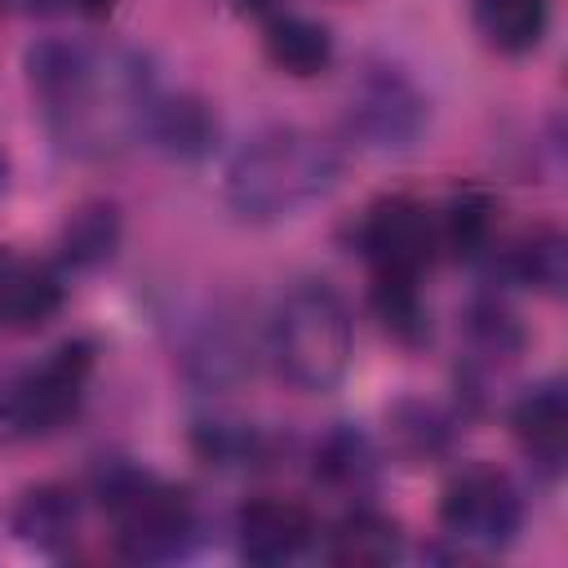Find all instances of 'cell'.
Masks as SVG:
<instances>
[{
  "instance_id": "1",
  "label": "cell",
  "mask_w": 568,
  "mask_h": 568,
  "mask_svg": "<svg viewBox=\"0 0 568 568\" xmlns=\"http://www.w3.org/2000/svg\"><path fill=\"white\" fill-rule=\"evenodd\" d=\"M27 84L49 133L75 155H106L129 138H142L160 93L138 53H102L58 36L27 49Z\"/></svg>"
},
{
  "instance_id": "2",
  "label": "cell",
  "mask_w": 568,
  "mask_h": 568,
  "mask_svg": "<svg viewBox=\"0 0 568 568\" xmlns=\"http://www.w3.org/2000/svg\"><path fill=\"white\" fill-rule=\"evenodd\" d=\"M342 178V151L315 129L266 124L226 164V204L244 222H284L324 200Z\"/></svg>"
},
{
  "instance_id": "3",
  "label": "cell",
  "mask_w": 568,
  "mask_h": 568,
  "mask_svg": "<svg viewBox=\"0 0 568 568\" xmlns=\"http://www.w3.org/2000/svg\"><path fill=\"white\" fill-rule=\"evenodd\" d=\"M262 351L275 373L306 395L333 390L355 351V324L346 297L328 280H297L271 311Z\"/></svg>"
},
{
  "instance_id": "4",
  "label": "cell",
  "mask_w": 568,
  "mask_h": 568,
  "mask_svg": "<svg viewBox=\"0 0 568 568\" xmlns=\"http://www.w3.org/2000/svg\"><path fill=\"white\" fill-rule=\"evenodd\" d=\"M98 501L111 519V541L129 564H169L195 541L200 519L191 493L129 462H115L98 475Z\"/></svg>"
},
{
  "instance_id": "5",
  "label": "cell",
  "mask_w": 568,
  "mask_h": 568,
  "mask_svg": "<svg viewBox=\"0 0 568 568\" xmlns=\"http://www.w3.org/2000/svg\"><path fill=\"white\" fill-rule=\"evenodd\" d=\"M98 351L93 342H62L40 364L13 373L0 386V435L9 439H40L53 435L75 417L84 404V390L93 382Z\"/></svg>"
},
{
  "instance_id": "6",
  "label": "cell",
  "mask_w": 568,
  "mask_h": 568,
  "mask_svg": "<svg viewBox=\"0 0 568 568\" xmlns=\"http://www.w3.org/2000/svg\"><path fill=\"white\" fill-rule=\"evenodd\" d=\"M524 497L515 479L488 462L462 466L439 493V532L457 555H497L519 537Z\"/></svg>"
},
{
  "instance_id": "7",
  "label": "cell",
  "mask_w": 568,
  "mask_h": 568,
  "mask_svg": "<svg viewBox=\"0 0 568 568\" xmlns=\"http://www.w3.org/2000/svg\"><path fill=\"white\" fill-rule=\"evenodd\" d=\"M430 124V102L417 89V80L395 62H368L359 80L351 84L346 102V129L368 151H413Z\"/></svg>"
},
{
  "instance_id": "8",
  "label": "cell",
  "mask_w": 568,
  "mask_h": 568,
  "mask_svg": "<svg viewBox=\"0 0 568 568\" xmlns=\"http://www.w3.org/2000/svg\"><path fill=\"white\" fill-rule=\"evenodd\" d=\"M355 240L373 280H422L439 253L435 209L413 195H382L364 209Z\"/></svg>"
},
{
  "instance_id": "9",
  "label": "cell",
  "mask_w": 568,
  "mask_h": 568,
  "mask_svg": "<svg viewBox=\"0 0 568 568\" xmlns=\"http://www.w3.org/2000/svg\"><path fill=\"white\" fill-rule=\"evenodd\" d=\"M315 541V515L293 497H253L235 515V550L244 564L280 568L306 555Z\"/></svg>"
},
{
  "instance_id": "10",
  "label": "cell",
  "mask_w": 568,
  "mask_h": 568,
  "mask_svg": "<svg viewBox=\"0 0 568 568\" xmlns=\"http://www.w3.org/2000/svg\"><path fill=\"white\" fill-rule=\"evenodd\" d=\"M253 359H257V342L244 333L240 315L231 311L204 315L182 346V368L200 390L240 386L244 377H253Z\"/></svg>"
},
{
  "instance_id": "11",
  "label": "cell",
  "mask_w": 568,
  "mask_h": 568,
  "mask_svg": "<svg viewBox=\"0 0 568 568\" xmlns=\"http://www.w3.org/2000/svg\"><path fill=\"white\" fill-rule=\"evenodd\" d=\"M67 302L58 266L0 244V333H36Z\"/></svg>"
},
{
  "instance_id": "12",
  "label": "cell",
  "mask_w": 568,
  "mask_h": 568,
  "mask_svg": "<svg viewBox=\"0 0 568 568\" xmlns=\"http://www.w3.org/2000/svg\"><path fill=\"white\" fill-rule=\"evenodd\" d=\"M510 435L541 475H559L568 457V395L564 382H537L510 404Z\"/></svg>"
},
{
  "instance_id": "13",
  "label": "cell",
  "mask_w": 568,
  "mask_h": 568,
  "mask_svg": "<svg viewBox=\"0 0 568 568\" xmlns=\"http://www.w3.org/2000/svg\"><path fill=\"white\" fill-rule=\"evenodd\" d=\"M311 470H315V484H324L333 497L359 501V497H368V493L377 488L382 457H377L373 439H368L359 426L337 422L333 430L320 435L315 457H311Z\"/></svg>"
},
{
  "instance_id": "14",
  "label": "cell",
  "mask_w": 568,
  "mask_h": 568,
  "mask_svg": "<svg viewBox=\"0 0 568 568\" xmlns=\"http://www.w3.org/2000/svg\"><path fill=\"white\" fill-rule=\"evenodd\" d=\"M142 138L169 160H200L217 142V115L200 93H155Z\"/></svg>"
},
{
  "instance_id": "15",
  "label": "cell",
  "mask_w": 568,
  "mask_h": 568,
  "mask_svg": "<svg viewBox=\"0 0 568 568\" xmlns=\"http://www.w3.org/2000/svg\"><path fill=\"white\" fill-rule=\"evenodd\" d=\"M9 528L22 546L40 555H62L67 546H75L80 532V497L67 484H36L13 501Z\"/></svg>"
},
{
  "instance_id": "16",
  "label": "cell",
  "mask_w": 568,
  "mask_h": 568,
  "mask_svg": "<svg viewBox=\"0 0 568 568\" xmlns=\"http://www.w3.org/2000/svg\"><path fill=\"white\" fill-rule=\"evenodd\" d=\"M404 555V532L390 515L355 506L346 510L328 537H324V559L337 568H386Z\"/></svg>"
},
{
  "instance_id": "17",
  "label": "cell",
  "mask_w": 568,
  "mask_h": 568,
  "mask_svg": "<svg viewBox=\"0 0 568 568\" xmlns=\"http://www.w3.org/2000/svg\"><path fill=\"white\" fill-rule=\"evenodd\" d=\"M262 49H266L271 67H280L284 75H297V80H311L333 67V36L324 22H315L306 13H284V9L266 13Z\"/></svg>"
},
{
  "instance_id": "18",
  "label": "cell",
  "mask_w": 568,
  "mask_h": 568,
  "mask_svg": "<svg viewBox=\"0 0 568 568\" xmlns=\"http://www.w3.org/2000/svg\"><path fill=\"white\" fill-rule=\"evenodd\" d=\"M470 27L493 53L524 58L550 31V0H470Z\"/></svg>"
},
{
  "instance_id": "19",
  "label": "cell",
  "mask_w": 568,
  "mask_h": 568,
  "mask_svg": "<svg viewBox=\"0 0 568 568\" xmlns=\"http://www.w3.org/2000/svg\"><path fill=\"white\" fill-rule=\"evenodd\" d=\"M124 240V217L115 200H84L67 213L62 231H58V257L71 271H98L115 257Z\"/></svg>"
},
{
  "instance_id": "20",
  "label": "cell",
  "mask_w": 568,
  "mask_h": 568,
  "mask_svg": "<svg viewBox=\"0 0 568 568\" xmlns=\"http://www.w3.org/2000/svg\"><path fill=\"white\" fill-rule=\"evenodd\" d=\"M462 328H466V382H470V395H479L488 373L506 368L524 351V328L501 302H488V297L466 311Z\"/></svg>"
},
{
  "instance_id": "21",
  "label": "cell",
  "mask_w": 568,
  "mask_h": 568,
  "mask_svg": "<svg viewBox=\"0 0 568 568\" xmlns=\"http://www.w3.org/2000/svg\"><path fill=\"white\" fill-rule=\"evenodd\" d=\"M435 226H439V248H448L457 262L493 257V248H497V200L479 186H462L435 213Z\"/></svg>"
},
{
  "instance_id": "22",
  "label": "cell",
  "mask_w": 568,
  "mask_h": 568,
  "mask_svg": "<svg viewBox=\"0 0 568 568\" xmlns=\"http://www.w3.org/2000/svg\"><path fill=\"white\" fill-rule=\"evenodd\" d=\"M453 435H457V422L448 408L430 404V399H399L390 413H386V439H390V453L404 457L408 466H422V462H435L453 448Z\"/></svg>"
},
{
  "instance_id": "23",
  "label": "cell",
  "mask_w": 568,
  "mask_h": 568,
  "mask_svg": "<svg viewBox=\"0 0 568 568\" xmlns=\"http://www.w3.org/2000/svg\"><path fill=\"white\" fill-rule=\"evenodd\" d=\"M501 253V271L515 284H528L546 297H555L568 280V240L559 226H532L524 235H515L506 248H493V257Z\"/></svg>"
},
{
  "instance_id": "24",
  "label": "cell",
  "mask_w": 568,
  "mask_h": 568,
  "mask_svg": "<svg viewBox=\"0 0 568 568\" xmlns=\"http://www.w3.org/2000/svg\"><path fill=\"white\" fill-rule=\"evenodd\" d=\"M373 315L382 320V328L404 342V346H417L426 342L430 333V315H426V302H422V280H373Z\"/></svg>"
},
{
  "instance_id": "25",
  "label": "cell",
  "mask_w": 568,
  "mask_h": 568,
  "mask_svg": "<svg viewBox=\"0 0 568 568\" xmlns=\"http://www.w3.org/2000/svg\"><path fill=\"white\" fill-rule=\"evenodd\" d=\"M195 448L209 466H253L266 457V439L244 422H200Z\"/></svg>"
},
{
  "instance_id": "26",
  "label": "cell",
  "mask_w": 568,
  "mask_h": 568,
  "mask_svg": "<svg viewBox=\"0 0 568 568\" xmlns=\"http://www.w3.org/2000/svg\"><path fill=\"white\" fill-rule=\"evenodd\" d=\"M71 4H75L84 18H106V13L115 9V0H71Z\"/></svg>"
},
{
  "instance_id": "27",
  "label": "cell",
  "mask_w": 568,
  "mask_h": 568,
  "mask_svg": "<svg viewBox=\"0 0 568 568\" xmlns=\"http://www.w3.org/2000/svg\"><path fill=\"white\" fill-rule=\"evenodd\" d=\"M4 186H9V160L0 155V195H4Z\"/></svg>"
}]
</instances>
